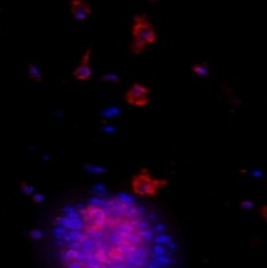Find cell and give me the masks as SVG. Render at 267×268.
<instances>
[{"label": "cell", "mask_w": 267, "mask_h": 268, "mask_svg": "<svg viewBox=\"0 0 267 268\" xmlns=\"http://www.w3.org/2000/svg\"><path fill=\"white\" fill-rule=\"evenodd\" d=\"M50 236L58 268H176L178 262L177 241L162 217L124 192L64 207Z\"/></svg>", "instance_id": "6da1fadb"}, {"label": "cell", "mask_w": 267, "mask_h": 268, "mask_svg": "<svg viewBox=\"0 0 267 268\" xmlns=\"http://www.w3.org/2000/svg\"><path fill=\"white\" fill-rule=\"evenodd\" d=\"M133 49L135 53H142L143 49L155 43L157 34H155L152 24L146 18L144 15H137L135 16V22L133 27Z\"/></svg>", "instance_id": "7a4b0ae2"}, {"label": "cell", "mask_w": 267, "mask_h": 268, "mask_svg": "<svg viewBox=\"0 0 267 268\" xmlns=\"http://www.w3.org/2000/svg\"><path fill=\"white\" fill-rule=\"evenodd\" d=\"M167 184L165 180L153 179L146 170L137 175L133 180V189L138 195H155L161 186Z\"/></svg>", "instance_id": "3957f363"}, {"label": "cell", "mask_w": 267, "mask_h": 268, "mask_svg": "<svg viewBox=\"0 0 267 268\" xmlns=\"http://www.w3.org/2000/svg\"><path fill=\"white\" fill-rule=\"evenodd\" d=\"M150 90L143 85L135 84L126 94V100L129 104L136 106H145L149 103Z\"/></svg>", "instance_id": "277c9868"}, {"label": "cell", "mask_w": 267, "mask_h": 268, "mask_svg": "<svg viewBox=\"0 0 267 268\" xmlns=\"http://www.w3.org/2000/svg\"><path fill=\"white\" fill-rule=\"evenodd\" d=\"M73 7L74 8L72 9V13L78 19H84L86 16H87V15L92 13L90 8L84 3H74Z\"/></svg>", "instance_id": "5b68a950"}, {"label": "cell", "mask_w": 267, "mask_h": 268, "mask_svg": "<svg viewBox=\"0 0 267 268\" xmlns=\"http://www.w3.org/2000/svg\"><path fill=\"white\" fill-rule=\"evenodd\" d=\"M74 74L77 75L78 79L87 80L90 77V75H92V70H90L89 65L87 63L81 64L77 70L74 71Z\"/></svg>", "instance_id": "8992f818"}, {"label": "cell", "mask_w": 267, "mask_h": 268, "mask_svg": "<svg viewBox=\"0 0 267 268\" xmlns=\"http://www.w3.org/2000/svg\"><path fill=\"white\" fill-rule=\"evenodd\" d=\"M193 72L198 73L200 75H204L206 74V69L202 67H199V65H195V67H193Z\"/></svg>", "instance_id": "52a82bcc"}]
</instances>
